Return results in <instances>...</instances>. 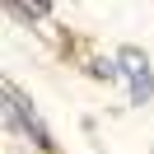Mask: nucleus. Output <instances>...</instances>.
Wrapping results in <instances>:
<instances>
[{
	"instance_id": "1",
	"label": "nucleus",
	"mask_w": 154,
	"mask_h": 154,
	"mask_svg": "<svg viewBox=\"0 0 154 154\" xmlns=\"http://www.w3.org/2000/svg\"><path fill=\"white\" fill-rule=\"evenodd\" d=\"M117 70L126 75V84H131V98H135V103H145V98L154 94V75H149V61H145L140 51H122V56H117Z\"/></svg>"
}]
</instances>
